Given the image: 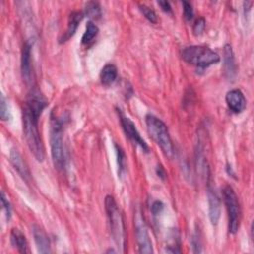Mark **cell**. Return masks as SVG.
<instances>
[{"mask_svg":"<svg viewBox=\"0 0 254 254\" xmlns=\"http://www.w3.org/2000/svg\"><path fill=\"white\" fill-rule=\"evenodd\" d=\"M47 99L40 93L38 89L33 88L31 89V92L24 103L22 113L25 140L31 153L39 162H42L45 158V148L40 135L38 122L43 110L47 107Z\"/></svg>","mask_w":254,"mask_h":254,"instance_id":"1","label":"cell"},{"mask_svg":"<svg viewBox=\"0 0 254 254\" xmlns=\"http://www.w3.org/2000/svg\"><path fill=\"white\" fill-rule=\"evenodd\" d=\"M105 211L107 213L108 224L111 236L118 247L121 248L123 252L126 245V231L124 225V219L118 205L111 195H106L104 199Z\"/></svg>","mask_w":254,"mask_h":254,"instance_id":"2","label":"cell"},{"mask_svg":"<svg viewBox=\"0 0 254 254\" xmlns=\"http://www.w3.org/2000/svg\"><path fill=\"white\" fill-rule=\"evenodd\" d=\"M64 122L61 117L56 116L54 113L51 115L50 121V146L51 155L54 166L57 169H62L64 165Z\"/></svg>","mask_w":254,"mask_h":254,"instance_id":"3","label":"cell"},{"mask_svg":"<svg viewBox=\"0 0 254 254\" xmlns=\"http://www.w3.org/2000/svg\"><path fill=\"white\" fill-rule=\"evenodd\" d=\"M182 59L196 67L205 68L220 61L219 55L208 47L189 46L183 49Z\"/></svg>","mask_w":254,"mask_h":254,"instance_id":"4","label":"cell"},{"mask_svg":"<svg viewBox=\"0 0 254 254\" xmlns=\"http://www.w3.org/2000/svg\"><path fill=\"white\" fill-rule=\"evenodd\" d=\"M147 130L153 140L160 146L163 153L171 158L174 154V147L167 125L158 117L148 114L146 116Z\"/></svg>","mask_w":254,"mask_h":254,"instance_id":"5","label":"cell"},{"mask_svg":"<svg viewBox=\"0 0 254 254\" xmlns=\"http://www.w3.org/2000/svg\"><path fill=\"white\" fill-rule=\"evenodd\" d=\"M223 200L227 210L228 217V231L231 234H235L240 225L241 220V207L239 199L230 186H225L222 190Z\"/></svg>","mask_w":254,"mask_h":254,"instance_id":"6","label":"cell"},{"mask_svg":"<svg viewBox=\"0 0 254 254\" xmlns=\"http://www.w3.org/2000/svg\"><path fill=\"white\" fill-rule=\"evenodd\" d=\"M134 224H135V235L140 253H152L153 245L151 238L148 233V229L146 223L142 217L140 211L135 212L134 216Z\"/></svg>","mask_w":254,"mask_h":254,"instance_id":"7","label":"cell"},{"mask_svg":"<svg viewBox=\"0 0 254 254\" xmlns=\"http://www.w3.org/2000/svg\"><path fill=\"white\" fill-rule=\"evenodd\" d=\"M32 45L29 41L25 42L22 55H21V73L24 83L31 89L34 88L35 85V73L32 63Z\"/></svg>","mask_w":254,"mask_h":254,"instance_id":"8","label":"cell"},{"mask_svg":"<svg viewBox=\"0 0 254 254\" xmlns=\"http://www.w3.org/2000/svg\"><path fill=\"white\" fill-rule=\"evenodd\" d=\"M119 118H120V123L121 126L126 134V136L135 144H137L138 146H140L142 148V150L145 153L149 152V147L147 145V143L145 142V140L141 137L139 131L136 128L135 123L129 118L126 117L122 114V112H119Z\"/></svg>","mask_w":254,"mask_h":254,"instance_id":"9","label":"cell"},{"mask_svg":"<svg viewBox=\"0 0 254 254\" xmlns=\"http://www.w3.org/2000/svg\"><path fill=\"white\" fill-rule=\"evenodd\" d=\"M237 73V64L230 45L226 44L223 48V74L228 80H233Z\"/></svg>","mask_w":254,"mask_h":254,"instance_id":"10","label":"cell"},{"mask_svg":"<svg viewBox=\"0 0 254 254\" xmlns=\"http://www.w3.org/2000/svg\"><path fill=\"white\" fill-rule=\"evenodd\" d=\"M225 101L230 111L241 113L246 108V99L239 89H231L225 95Z\"/></svg>","mask_w":254,"mask_h":254,"instance_id":"11","label":"cell"},{"mask_svg":"<svg viewBox=\"0 0 254 254\" xmlns=\"http://www.w3.org/2000/svg\"><path fill=\"white\" fill-rule=\"evenodd\" d=\"M207 201H208V216L209 220L212 225H217L219 218H220V212H221V205L220 200L216 194V192L210 188L209 184L207 187Z\"/></svg>","mask_w":254,"mask_h":254,"instance_id":"12","label":"cell"},{"mask_svg":"<svg viewBox=\"0 0 254 254\" xmlns=\"http://www.w3.org/2000/svg\"><path fill=\"white\" fill-rule=\"evenodd\" d=\"M10 162L14 169L17 171V173L23 178V180L28 183L31 179V173L23 157L16 149H12L10 152Z\"/></svg>","mask_w":254,"mask_h":254,"instance_id":"13","label":"cell"},{"mask_svg":"<svg viewBox=\"0 0 254 254\" xmlns=\"http://www.w3.org/2000/svg\"><path fill=\"white\" fill-rule=\"evenodd\" d=\"M84 16L83 12L80 11H73L69 14L68 20H67V27L65 32L63 34V36L60 38V43H64L67 40H69L74 34L78 27V24L82 20Z\"/></svg>","mask_w":254,"mask_h":254,"instance_id":"14","label":"cell"},{"mask_svg":"<svg viewBox=\"0 0 254 254\" xmlns=\"http://www.w3.org/2000/svg\"><path fill=\"white\" fill-rule=\"evenodd\" d=\"M32 231L38 251L40 253L51 252V242L47 233L38 225H33Z\"/></svg>","mask_w":254,"mask_h":254,"instance_id":"15","label":"cell"},{"mask_svg":"<svg viewBox=\"0 0 254 254\" xmlns=\"http://www.w3.org/2000/svg\"><path fill=\"white\" fill-rule=\"evenodd\" d=\"M99 78H100V82L102 85H104V86L112 85L117 78L116 66L112 64H105L100 71Z\"/></svg>","mask_w":254,"mask_h":254,"instance_id":"16","label":"cell"},{"mask_svg":"<svg viewBox=\"0 0 254 254\" xmlns=\"http://www.w3.org/2000/svg\"><path fill=\"white\" fill-rule=\"evenodd\" d=\"M11 243L14 247L18 249L21 253H27L28 250V242L26 239V236L23 234V232L18 228H13L11 230Z\"/></svg>","mask_w":254,"mask_h":254,"instance_id":"17","label":"cell"},{"mask_svg":"<svg viewBox=\"0 0 254 254\" xmlns=\"http://www.w3.org/2000/svg\"><path fill=\"white\" fill-rule=\"evenodd\" d=\"M98 34V27L91 21H88L86 23V27H85V32L82 35L81 38V43L84 45L89 44L90 42L93 41V39L97 36Z\"/></svg>","mask_w":254,"mask_h":254,"instance_id":"18","label":"cell"},{"mask_svg":"<svg viewBox=\"0 0 254 254\" xmlns=\"http://www.w3.org/2000/svg\"><path fill=\"white\" fill-rule=\"evenodd\" d=\"M84 15H86L89 18H99V16L101 15V10H100V6L97 2L94 1H90L87 2L85 5V9H84Z\"/></svg>","mask_w":254,"mask_h":254,"instance_id":"19","label":"cell"},{"mask_svg":"<svg viewBox=\"0 0 254 254\" xmlns=\"http://www.w3.org/2000/svg\"><path fill=\"white\" fill-rule=\"evenodd\" d=\"M115 150H116V155H117V164H118V176H122V174L125 171V163H126V158L123 150L121 149L120 146L115 144Z\"/></svg>","mask_w":254,"mask_h":254,"instance_id":"20","label":"cell"},{"mask_svg":"<svg viewBox=\"0 0 254 254\" xmlns=\"http://www.w3.org/2000/svg\"><path fill=\"white\" fill-rule=\"evenodd\" d=\"M139 10L141 11V13L143 14V16L151 23L156 24L157 23V15L155 13V11L153 9H151L150 7H148L145 4H139Z\"/></svg>","mask_w":254,"mask_h":254,"instance_id":"21","label":"cell"},{"mask_svg":"<svg viewBox=\"0 0 254 254\" xmlns=\"http://www.w3.org/2000/svg\"><path fill=\"white\" fill-rule=\"evenodd\" d=\"M0 116H1V119L4 121L9 120L11 118L9 106H8L7 100L3 94H1V98H0Z\"/></svg>","mask_w":254,"mask_h":254,"instance_id":"22","label":"cell"},{"mask_svg":"<svg viewBox=\"0 0 254 254\" xmlns=\"http://www.w3.org/2000/svg\"><path fill=\"white\" fill-rule=\"evenodd\" d=\"M205 29V20L204 18L200 17L195 20L193 26H192V33L195 36H200Z\"/></svg>","mask_w":254,"mask_h":254,"instance_id":"23","label":"cell"},{"mask_svg":"<svg viewBox=\"0 0 254 254\" xmlns=\"http://www.w3.org/2000/svg\"><path fill=\"white\" fill-rule=\"evenodd\" d=\"M183 13H184V17L186 18V20L190 21L193 18V9L190 3L187 2V1H183Z\"/></svg>","mask_w":254,"mask_h":254,"instance_id":"24","label":"cell"},{"mask_svg":"<svg viewBox=\"0 0 254 254\" xmlns=\"http://www.w3.org/2000/svg\"><path fill=\"white\" fill-rule=\"evenodd\" d=\"M1 202H2L3 209L6 212V216H7L8 220H9L11 218V205H10V202L6 198V195H5V193L3 191L1 192Z\"/></svg>","mask_w":254,"mask_h":254,"instance_id":"25","label":"cell"},{"mask_svg":"<svg viewBox=\"0 0 254 254\" xmlns=\"http://www.w3.org/2000/svg\"><path fill=\"white\" fill-rule=\"evenodd\" d=\"M163 208H164L163 202L160 201V200H156V201L153 202V204L151 206V211L156 216V215H158V214H160L162 212Z\"/></svg>","mask_w":254,"mask_h":254,"instance_id":"26","label":"cell"},{"mask_svg":"<svg viewBox=\"0 0 254 254\" xmlns=\"http://www.w3.org/2000/svg\"><path fill=\"white\" fill-rule=\"evenodd\" d=\"M158 5L161 7V9L166 13H172L171 5L168 1H158Z\"/></svg>","mask_w":254,"mask_h":254,"instance_id":"27","label":"cell"},{"mask_svg":"<svg viewBox=\"0 0 254 254\" xmlns=\"http://www.w3.org/2000/svg\"><path fill=\"white\" fill-rule=\"evenodd\" d=\"M156 171H157L158 176H159L162 180H165V178H166V172H165V169H164L161 165H158V166H157Z\"/></svg>","mask_w":254,"mask_h":254,"instance_id":"28","label":"cell"}]
</instances>
